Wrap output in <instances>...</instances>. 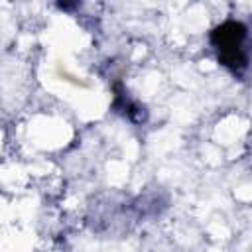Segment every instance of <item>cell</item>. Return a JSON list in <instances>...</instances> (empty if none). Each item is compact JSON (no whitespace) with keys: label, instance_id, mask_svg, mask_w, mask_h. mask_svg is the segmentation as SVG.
<instances>
[{"label":"cell","instance_id":"obj_1","mask_svg":"<svg viewBox=\"0 0 252 252\" xmlns=\"http://www.w3.org/2000/svg\"><path fill=\"white\" fill-rule=\"evenodd\" d=\"M244 37V28L236 22H226L220 28L215 30L213 41L220 49V57L224 65H240L244 63L240 55V41Z\"/></svg>","mask_w":252,"mask_h":252}]
</instances>
